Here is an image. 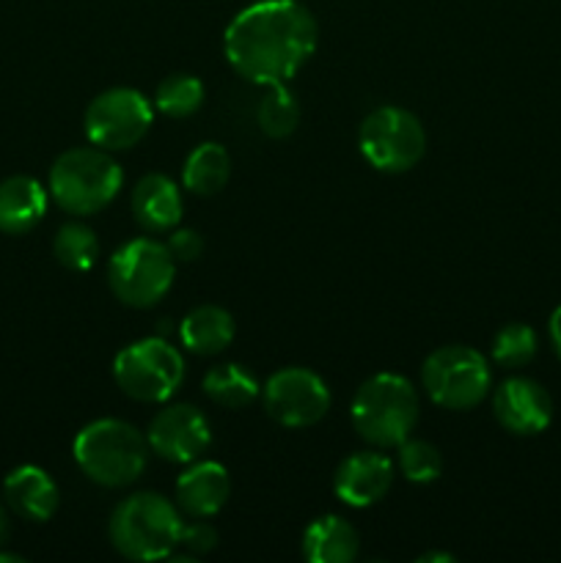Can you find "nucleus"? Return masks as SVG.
<instances>
[{
  "label": "nucleus",
  "instance_id": "obj_9",
  "mask_svg": "<svg viewBox=\"0 0 561 563\" xmlns=\"http://www.w3.org/2000/svg\"><path fill=\"white\" fill-rule=\"evenodd\" d=\"M113 379L130 399L163 405L185 383V357L168 339H141L116 355Z\"/></svg>",
  "mask_w": 561,
  "mask_h": 563
},
{
  "label": "nucleus",
  "instance_id": "obj_28",
  "mask_svg": "<svg viewBox=\"0 0 561 563\" xmlns=\"http://www.w3.org/2000/svg\"><path fill=\"white\" fill-rule=\"evenodd\" d=\"M179 548L190 553L193 559L212 553L218 548V531H215L212 522H207V517H193V522H182Z\"/></svg>",
  "mask_w": 561,
  "mask_h": 563
},
{
  "label": "nucleus",
  "instance_id": "obj_6",
  "mask_svg": "<svg viewBox=\"0 0 561 563\" xmlns=\"http://www.w3.org/2000/svg\"><path fill=\"white\" fill-rule=\"evenodd\" d=\"M176 262L165 242L138 236L124 242L108 262L110 291L130 308H152L174 286Z\"/></svg>",
  "mask_w": 561,
  "mask_h": 563
},
{
  "label": "nucleus",
  "instance_id": "obj_3",
  "mask_svg": "<svg viewBox=\"0 0 561 563\" xmlns=\"http://www.w3.org/2000/svg\"><path fill=\"white\" fill-rule=\"evenodd\" d=\"M179 506L160 493H135L121 500L108 520L116 553L130 561H163L179 548Z\"/></svg>",
  "mask_w": 561,
  "mask_h": 563
},
{
  "label": "nucleus",
  "instance_id": "obj_25",
  "mask_svg": "<svg viewBox=\"0 0 561 563\" xmlns=\"http://www.w3.org/2000/svg\"><path fill=\"white\" fill-rule=\"evenodd\" d=\"M53 253L61 267L72 273H88L99 262V240L86 223H66L55 234Z\"/></svg>",
  "mask_w": 561,
  "mask_h": 563
},
{
  "label": "nucleus",
  "instance_id": "obj_21",
  "mask_svg": "<svg viewBox=\"0 0 561 563\" xmlns=\"http://www.w3.org/2000/svg\"><path fill=\"white\" fill-rule=\"evenodd\" d=\"M231 179V154L220 143H201L193 148L182 168V185L193 196H215Z\"/></svg>",
  "mask_w": 561,
  "mask_h": 563
},
{
  "label": "nucleus",
  "instance_id": "obj_12",
  "mask_svg": "<svg viewBox=\"0 0 561 563\" xmlns=\"http://www.w3.org/2000/svg\"><path fill=\"white\" fill-rule=\"evenodd\" d=\"M152 454L170 465H190L212 443L207 416L193 405H168L152 418L146 429Z\"/></svg>",
  "mask_w": 561,
  "mask_h": 563
},
{
  "label": "nucleus",
  "instance_id": "obj_8",
  "mask_svg": "<svg viewBox=\"0 0 561 563\" xmlns=\"http://www.w3.org/2000/svg\"><path fill=\"white\" fill-rule=\"evenodd\" d=\"M421 388L443 410H471L487 399L493 372L479 350L449 344L427 355L421 366Z\"/></svg>",
  "mask_w": 561,
  "mask_h": 563
},
{
  "label": "nucleus",
  "instance_id": "obj_29",
  "mask_svg": "<svg viewBox=\"0 0 561 563\" xmlns=\"http://www.w3.org/2000/svg\"><path fill=\"white\" fill-rule=\"evenodd\" d=\"M165 245H168L170 256H174L176 264H187V262H196L198 256L204 253V240L198 231L193 229H170L168 231V240H165Z\"/></svg>",
  "mask_w": 561,
  "mask_h": 563
},
{
  "label": "nucleus",
  "instance_id": "obj_5",
  "mask_svg": "<svg viewBox=\"0 0 561 563\" xmlns=\"http://www.w3.org/2000/svg\"><path fill=\"white\" fill-rule=\"evenodd\" d=\"M119 163L99 146H77L61 154L50 168V198L75 218L102 212L121 190Z\"/></svg>",
  "mask_w": 561,
  "mask_h": 563
},
{
  "label": "nucleus",
  "instance_id": "obj_1",
  "mask_svg": "<svg viewBox=\"0 0 561 563\" xmlns=\"http://www.w3.org/2000/svg\"><path fill=\"white\" fill-rule=\"evenodd\" d=\"M319 25L300 0H256L226 25L223 53L253 86L289 82L311 60Z\"/></svg>",
  "mask_w": 561,
  "mask_h": 563
},
{
  "label": "nucleus",
  "instance_id": "obj_17",
  "mask_svg": "<svg viewBox=\"0 0 561 563\" xmlns=\"http://www.w3.org/2000/svg\"><path fill=\"white\" fill-rule=\"evenodd\" d=\"M3 495L6 504L31 522H47L61 504L58 484L36 465H22L11 471L3 482Z\"/></svg>",
  "mask_w": 561,
  "mask_h": 563
},
{
  "label": "nucleus",
  "instance_id": "obj_16",
  "mask_svg": "<svg viewBox=\"0 0 561 563\" xmlns=\"http://www.w3.org/2000/svg\"><path fill=\"white\" fill-rule=\"evenodd\" d=\"M231 495V478L220 462H190L185 473L176 478L174 504L187 517H215Z\"/></svg>",
  "mask_w": 561,
  "mask_h": 563
},
{
  "label": "nucleus",
  "instance_id": "obj_22",
  "mask_svg": "<svg viewBox=\"0 0 561 563\" xmlns=\"http://www.w3.org/2000/svg\"><path fill=\"white\" fill-rule=\"evenodd\" d=\"M201 388L209 401H215L218 407H226V410H245L262 394L258 379L245 366H240V363H220V366H212L204 374Z\"/></svg>",
  "mask_w": 561,
  "mask_h": 563
},
{
  "label": "nucleus",
  "instance_id": "obj_31",
  "mask_svg": "<svg viewBox=\"0 0 561 563\" xmlns=\"http://www.w3.org/2000/svg\"><path fill=\"white\" fill-rule=\"evenodd\" d=\"M429 561H446V563H454L457 559L451 553H424L418 563H429Z\"/></svg>",
  "mask_w": 561,
  "mask_h": 563
},
{
  "label": "nucleus",
  "instance_id": "obj_27",
  "mask_svg": "<svg viewBox=\"0 0 561 563\" xmlns=\"http://www.w3.org/2000/svg\"><path fill=\"white\" fill-rule=\"evenodd\" d=\"M399 449V471L402 476L410 484H432L438 482L440 473H443V456L427 440L407 438L405 443L396 445Z\"/></svg>",
  "mask_w": 561,
  "mask_h": 563
},
{
  "label": "nucleus",
  "instance_id": "obj_7",
  "mask_svg": "<svg viewBox=\"0 0 561 563\" xmlns=\"http://www.w3.org/2000/svg\"><path fill=\"white\" fill-rule=\"evenodd\" d=\"M358 148L380 174H407L427 152V130L407 108L383 104L361 121Z\"/></svg>",
  "mask_w": 561,
  "mask_h": 563
},
{
  "label": "nucleus",
  "instance_id": "obj_24",
  "mask_svg": "<svg viewBox=\"0 0 561 563\" xmlns=\"http://www.w3.org/2000/svg\"><path fill=\"white\" fill-rule=\"evenodd\" d=\"M207 97L201 77L196 75H170L154 91V110H160L168 119H187V115L198 113Z\"/></svg>",
  "mask_w": 561,
  "mask_h": 563
},
{
  "label": "nucleus",
  "instance_id": "obj_14",
  "mask_svg": "<svg viewBox=\"0 0 561 563\" xmlns=\"http://www.w3.org/2000/svg\"><path fill=\"white\" fill-rule=\"evenodd\" d=\"M394 484V462L377 451H358L339 462L333 473V493L352 509H369L388 495Z\"/></svg>",
  "mask_w": 561,
  "mask_h": 563
},
{
  "label": "nucleus",
  "instance_id": "obj_11",
  "mask_svg": "<svg viewBox=\"0 0 561 563\" xmlns=\"http://www.w3.org/2000/svg\"><path fill=\"white\" fill-rule=\"evenodd\" d=\"M262 405L280 427L306 429L328 416L330 388L311 368L289 366L270 374L262 385Z\"/></svg>",
  "mask_w": 561,
  "mask_h": 563
},
{
  "label": "nucleus",
  "instance_id": "obj_18",
  "mask_svg": "<svg viewBox=\"0 0 561 563\" xmlns=\"http://www.w3.org/2000/svg\"><path fill=\"white\" fill-rule=\"evenodd\" d=\"M47 190L33 176H9L0 181V231L28 234L47 212Z\"/></svg>",
  "mask_w": 561,
  "mask_h": 563
},
{
  "label": "nucleus",
  "instance_id": "obj_30",
  "mask_svg": "<svg viewBox=\"0 0 561 563\" xmlns=\"http://www.w3.org/2000/svg\"><path fill=\"white\" fill-rule=\"evenodd\" d=\"M548 333H550V341H553V350H556V355L561 357V306L556 308L553 313H550Z\"/></svg>",
  "mask_w": 561,
  "mask_h": 563
},
{
  "label": "nucleus",
  "instance_id": "obj_10",
  "mask_svg": "<svg viewBox=\"0 0 561 563\" xmlns=\"http://www.w3.org/2000/svg\"><path fill=\"white\" fill-rule=\"evenodd\" d=\"M154 124V102H148L138 88L116 86L97 93L88 102L82 126L91 146L105 152H124L138 146Z\"/></svg>",
  "mask_w": 561,
  "mask_h": 563
},
{
  "label": "nucleus",
  "instance_id": "obj_19",
  "mask_svg": "<svg viewBox=\"0 0 561 563\" xmlns=\"http://www.w3.org/2000/svg\"><path fill=\"white\" fill-rule=\"evenodd\" d=\"M358 550L361 539L355 526L339 515L317 517L302 531V559L308 563H352Z\"/></svg>",
  "mask_w": 561,
  "mask_h": 563
},
{
  "label": "nucleus",
  "instance_id": "obj_4",
  "mask_svg": "<svg viewBox=\"0 0 561 563\" xmlns=\"http://www.w3.org/2000/svg\"><path fill=\"white\" fill-rule=\"evenodd\" d=\"M358 438L374 449H396L418 423V394L402 374H374L355 390L350 405Z\"/></svg>",
  "mask_w": 561,
  "mask_h": 563
},
{
  "label": "nucleus",
  "instance_id": "obj_26",
  "mask_svg": "<svg viewBox=\"0 0 561 563\" xmlns=\"http://www.w3.org/2000/svg\"><path fill=\"white\" fill-rule=\"evenodd\" d=\"M539 350V339L534 328L522 322H512L501 328L493 339V363L501 368H522L534 361Z\"/></svg>",
  "mask_w": 561,
  "mask_h": 563
},
{
  "label": "nucleus",
  "instance_id": "obj_15",
  "mask_svg": "<svg viewBox=\"0 0 561 563\" xmlns=\"http://www.w3.org/2000/svg\"><path fill=\"white\" fill-rule=\"evenodd\" d=\"M130 207L135 223L148 234H168L182 223V212H185L179 185L165 174L141 176L132 187Z\"/></svg>",
  "mask_w": 561,
  "mask_h": 563
},
{
  "label": "nucleus",
  "instance_id": "obj_13",
  "mask_svg": "<svg viewBox=\"0 0 561 563\" xmlns=\"http://www.w3.org/2000/svg\"><path fill=\"white\" fill-rule=\"evenodd\" d=\"M493 416L506 432L531 438L550 427L553 401L537 379L509 377L493 390Z\"/></svg>",
  "mask_w": 561,
  "mask_h": 563
},
{
  "label": "nucleus",
  "instance_id": "obj_20",
  "mask_svg": "<svg viewBox=\"0 0 561 563\" xmlns=\"http://www.w3.org/2000/svg\"><path fill=\"white\" fill-rule=\"evenodd\" d=\"M179 339L185 344V350L193 352V355H220L234 341V319H231V313L226 308L207 302V306L193 308L182 319Z\"/></svg>",
  "mask_w": 561,
  "mask_h": 563
},
{
  "label": "nucleus",
  "instance_id": "obj_32",
  "mask_svg": "<svg viewBox=\"0 0 561 563\" xmlns=\"http://www.w3.org/2000/svg\"><path fill=\"white\" fill-rule=\"evenodd\" d=\"M6 533H9V522H6V509L3 504H0V544H3Z\"/></svg>",
  "mask_w": 561,
  "mask_h": 563
},
{
  "label": "nucleus",
  "instance_id": "obj_23",
  "mask_svg": "<svg viewBox=\"0 0 561 563\" xmlns=\"http://www.w3.org/2000/svg\"><path fill=\"white\" fill-rule=\"evenodd\" d=\"M256 121L258 130L273 137V141H284L297 130V124H300V102H297V97L286 82L267 86L256 108Z\"/></svg>",
  "mask_w": 561,
  "mask_h": 563
},
{
  "label": "nucleus",
  "instance_id": "obj_2",
  "mask_svg": "<svg viewBox=\"0 0 561 563\" xmlns=\"http://www.w3.org/2000/svg\"><path fill=\"white\" fill-rule=\"evenodd\" d=\"M148 440L121 418H99L77 432L72 454L82 476L108 489H121L143 476L148 462Z\"/></svg>",
  "mask_w": 561,
  "mask_h": 563
}]
</instances>
